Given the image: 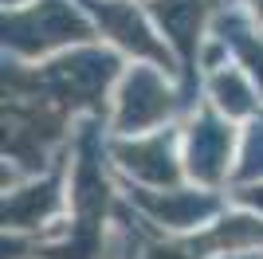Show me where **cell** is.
Instances as JSON below:
<instances>
[{
	"label": "cell",
	"mask_w": 263,
	"mask_h": 259,
	"mask_svg": "<svg viewBox=\"0 0 263 259\" xmlns=\"http://www.w3.org/2000/svg\"><path fill=\"white\" fill-rule=\"evenodd\" d=\"M35 32V43L32 47H44V43H55V40H75V35H87V28L63 8V0H44L40 12L32 16H16L12 20V43H24L28 35Z\"/></svg>",
	"instance_id": "cell-1"
},
{
	"label": "cell",
	"mask_w": 263,
	"mask_h": 259,
	"mask_svg": "<svg viewBox=\"0 0 263 259\" xmlns=\"http://www.w3.org/2000/svg\"><path fill=\"white\" fill-rule=\"evenodd\" d=\"M165 110H169V95L161 90L157 75L138 71V75L130 79V86H126V114H122V126L142 130V126H149V122H157Z\"/></svg>",
	"instance_id": "cell-2"
},
{
	"label": "cell",
	"mask_w": 263,
	"mask_h": 259,
	"mask_svg": "<svg viewBox=\"0 0 263 259\" xmlns=\"http://www.w3.org/2000/svg\"><path fill=\"white\" fill-rule=\"evenodd\" d=\"M228 161V130L212 118H200V130L193 134V173L204 181H216Z\"/></svg>",
	"instance_id": "cell-3"
},
{
	"label": "cell",
	"mask_w": 263,
	"mask_h": 259,
	"mask_svg": "<svg viewBox=\"0 0 263 259\" xmlns=\"http://www.w3.org/2000/svg\"><path fill=\"white\" fill-rule=\"evenodd\" d=\"M99 16H102V24H106V32H114L126 47H138V51H145V55H157L161 59V47H157L154 40H149V32L142 28V20L134 16L126 4H99Z\"/></svg>",
	"instance_id": "cell-4"
},
{
	"label": "cell",
	"mask_w": 263,
	"mask_h": 259,
	"mask_svg": "<svg viewBox=\"0 0 263 259\" xmlns=\"http://www.w3.org/2000/svg\"><path fill=\"white\" fill-rule=\"evenodd\" d=\"M157 16H161V24L173 32L177 43H193V32H197L200 24V4H193V0H161L157 4Z\"/></svg>",
	"instance_id": "cell-5"
},
{
	"label": "cell",
	"mask_w": 263,
	"mask_h": 259,
	"mask_svg": "<svg viewBox=\"0 0 263 259\" xmlns=\"http://www.w3.org/2000/svg\"><path fill=\"white\" fill-rule=\"evenodd\" d=\"M255 8H259V12H263V0H255Z\"/></svg>",
	"instance_id": "cell-6"
}]
</instances>
